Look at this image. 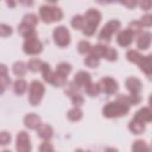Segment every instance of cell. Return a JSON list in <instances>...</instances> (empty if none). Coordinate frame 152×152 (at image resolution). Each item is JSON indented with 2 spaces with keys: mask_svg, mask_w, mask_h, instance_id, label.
<instances>
[{
  "mask_svg": "<svg viewBox=\"0 0 152 152\" xmlns=\"http://www.w3.org/2000/svg\"><path fill=\"white\" fill-rule=\"evenodd\" d=\"M43 49V45L40 43V40L37 37V33L26 38L23 45V50L25 53L27 55H38Z\"/></svg>",
  "mask_w": 152,
  "mask_h": 152,
  "instance_id": "52a82bcc",
  "label": "cell"
},
{
  "mask_svg": "<svg viewBox=\"0 0 152 152\" xmlns=\"http://www.w3.org/2000/svg\"><path fill=\"white\" fill-rule=\"evenodd\" d=\"M84 64H86L87 66H89V68H96V66H99V64H100V59L96 58V57H94V56H91V55H89V56L84 59Z\"/></svg>",
  "mask_w": 152,
  "mask_h": 152,
  "instance_id": "1f68e13d",
  "label": "cell"
},
{
  "mask_svg": "<svg viewBox=\"0 0 152 152\" xmlns=\"http://www.w3.org/2000/svg\"><path fill=\"white\" fill-rule=\"evenodd\" d=\"M89 83H91V78H90V74L87 71H78L75 76H74V87L75 88H86Z\"/></svg>",
  "mask_w": 152,
  "mask_h": 152,
  "instance_id": "8fae6325",
  "label": "cell"
},
{
  "mask_svg": "<svg viewBox=\"0 0 152 152\" xmlns=\"http://www.w3.org/2000/svg\"><path fill=\"white\" fill-rule=\"evenodd\" d=\"M52 34H53V40L58 46L64 48V46L69 45V43H70V33H69V31H68V28L65 26H57L53 30Z\"/></svg>",
  "mask_w": 152,
  "mask_h": 152,
  "instance_id": "ba28073f",
  "label": "cell"
},
{
  "mask_svg": "<svg viewBox=\"0 0 152 152\" xmlns=\"http://www.w3.org/2000/svg\"><path fill=\"white\" fill-rule=\"evenodd\" d=\"M140 6H141L142 10L147 11V10H150V7L152 6V4H151L150 0H142V2H140Z\"/></svg>",
  "mask_w": 152,
  "mask_h": 152,
  "instance_id": "60d3db41",
  "label": "cell"
},
{
  "mask_svg": "<svg viewBox=\"0 0 152 152\" xmlns=\"http://www.w3.org/2000/svg\"><path fill=\"white\" fill-rule=\"evenodd\" d=\"M42 64H43V62H42V61L33 58V59H30V61H28V63L26 64V66H27V68H28L31 71L36 72V71H39V70H40Z\"/></svg>",
  "mask_w": 152,
  "mask_h": 152,
  "instance_id": "f1b7e54d",
  "label": "cell"
},
{
  "mask_svg": "<svg viewBox=\"0 0 152 152\" xmlns=\"http://www.w3.org/2000/svg\"><path fill=\"white\" fill-rule=\"evenodd\" d=\"M106 152H118V150H116V148H114V147H109V148H107V150H106Z\"/></svg>",
  "mask_w": 152,
  "mask_h": 152,
  "instance_id": "ee69618b",
  "label": "cell"
},
{
  "mask_svg": "<svg viewBox=\"0 0 152 152\" xmlns=\"http://www.w3.org/2000/svg\"><path fill=\"white\" fill-rule=\"evenodd\" d=\"M18 32H19L23 37H25V38H28V37L36 34L34 28H33L32 26H28L27 24H24V23H21V24L18 26Z\"/></svg>",
  "mask_w": 152,
  "mask_h": 152,
  "instance_id": "ffe728a7",
  "label": "cell"
},
{
  "mask_svg": "<svg viewBox=\"0 0 152 152\" xmlns=\"http://www.w3.org/2000/svg\"><path fill=\"white\" fill-rule=\"evenodd\" d=\"M0 84H1L4 88H6L7 86H10V84H11V78L8 77V75L0 76Z\"/></svg>",
  "mask_w": 152,
  "mask_h": 152,
  "instance_id": "ab89813d",
  "label": "cell"
},
{
  "mask_svg": "<svg viewBox=\"0 0 152 152\" xmlns=\"http://www.w3.org/2000/svg\"><path fill=\"white\" fill-rule=\"evenodd\" d=\"M133 37H134V34H133V32L129 30V28H126V30H124V31H121L119 34H118V43H119V45H121V46H128V45H131V43L133 42Z\"/></svg>",
  "mask_w": 152,
  "mask_h": 152,
  "instance_id": "4fadbf2b",
  "label": "cell"
},
{
  "mask_svg": "<svg viewBox=\"0 0 152 152\" xmlns=\"http://www.w3.org/2000/svg\"><path fill=\"white\" fill-rule=\"evenodd\" d=\"M99 87H100V91H103V93H106L108 95L115 94L118 91V89H119L118 82L112 77H103L100 81Z\"/></svg>",
  "mask_w": 152,
  "mask_h": 152,
  "instance_id": "30bf717a",
  "label": "cell"
},
{
  "mask_svg": "<svg viewBox=\"0 0 152 152\" xmlns=\"http://www.w3.org/2000/svg\"><path fill=\"white\" fill-rule=\"evenodd\" d=\"M66 116H68V119L71 120V121H78V120L82 119L83 113H82V110H81L78 107H74L72 109H70V110L68 112Z\"/></svg>",
  "mask_w": 152,
  "mask_h": 152,
  "instance_id": "484cf974",
  "label": "cell"
},
{
  "mask_svg": "<svg viewBox=\"0 0 152 152\" xmlns=\"http://www.w3.org/2000/svg\"><path fill=\"white\" fill-rule=\"evenodd\" d=\"M44 91H45V88L43 86L42 82L39 81H33L30 86V93H28V101L32 106H37L43 95H44Z\"/></svg>",
  "mask_w": 152,
  "mask_h": 152,
  "instance_id": "5b68a950",
  "label": "cell"
},
{
  "mask_svg": "<svg viewBox=\"0 0 152 152\" xmlns=\"http://www.w3.org/2000/svg\"><path fill=\"white\" fill-rule=\"evenodd\" d=\"M75 152H84V151H83V150H81V148H77Z\"/></svg>",
  "mask_w": 152,
  "mask_h": 152,
  "instance_id": "7dc6e473",
  "label": "cell"
},
{
  "mask_svg": "<svg viewBox=\"0 0 152 152\" xmlns=\"http://www.w3.org/2000/svg\"><path fill=\"white\" fill-rule=\"evenodd\" d=\"M71 26L76 30H80L83 27V17L82 15H75L71 19Z\"/></svg>",
  "mask_w": 152,
  "mask_h": 152,
  "instance_id": "836d02e7",
  "label": "cell"
},
{
  "mask_svg": "<svg viewBox=\"0 0 152 152\" xmlns=\"http://www.w3.org/2000/svg\"><path fill=\"white\" fill-rule=\"evenodd\" d=\"M24 124L27 128L30 129H37L38 126L42 124L40 121V118L34 114V113H30V114H26L25 118H24Z\"/></svg>",
  "mask_w": 152,
  "mask_h": 152,
  "instance_id": "5bb4252c",
  "label": "cell"
},
{
  "mask_svg": "<svg viewBox=\"0 0 152 152\" xmlns=\"http://www.w3.org/2000/svg\"><path fill=\"white\" fill-rule=\"evenodd\" d=\"M129 30L134 33H140L142 31V25L140 24V21H132L129 24Z\"/></svg>",
  "mask_w": 152,
  "mask_h": 152,
  "instance_id": "8d00e7d4",
  "label": "cell"
},
{
  "mask_svg": "<svg viewBox=\"0 0 152 152\" xmlns=\"http://www.w3.org/2000/svg\"><path fill=\"white\" fill-rule=\"evenodd\" d=\"M10 141H11V134L8 132H6V131L0 132V145L5 146V145L10 144Z\"/></svg>",
  "mask_w": 152,
  "mask_h": 152,
  "instance_id": "e575fe53",
  "label": "cell"
},
{
  "mask_svg": "<svg viewBox=\"0 0 152 152\" xmlns=\"http://www.w3.org/2000/svg\"><path fill=\"white\" fill-rule=\"evenodd\" d=\"M39 152H53V147L50 142L44 141L40 146H39Z\"/></svg>",
  "mask_w": 152,
  "mask_h": 152,
  "instance_id": "74e56055",
  "label": "cell"
},
{
  "mask_svg": "<svg viewBox=\"0 0 152 152\" xmlns=\"http://www.w3.org/2000/svg\"><path fill=\"white\" fill-rule=\"evenodd\" d=\"M15 148L17 152H31V142H30V135L21 131L17 135L15 141Z\"/></svg>",
  "mask_w": 152,
  "mask_h": 152,
  "instance_id": "9c48e42d",
  "label": "cell"
},
{
  "mask_svg": "<svg viewBox=\"0 0 152 152\" xmlns=\"http://www.w3.org/2000/svg\"><path fill=\"white\" fill-rule=\"evenodd\" d=\"M8 72V69L5 64H0V76H4V75H7Z\"/></svg>",
  "mask_w": 152,
  "mask_h": 152,
  "instance_id": "b9f144b4",
  "label": "cell"
},
{
  "mask_svg": "<svg viewBox=\"0 0 152 152\" xmlns=\"http://www.w3.org/2000/svg\"><path fill=\"white\" fill-rule=\"evenodd\" d=\"M70 71H71V65H70L69 63L63 62V63H59V64L57 65V69H56L55 72H56L57 75H59V76L66 78V76L70 74Z\"/></svg>",
  "mask_w": 152,
  "mask_h": 152,
  "instance_id": "7402d4cb",
  "label": "cell"
},
{
  "mask_svg": "<svg viewBox=\"0 0 152 152\" xmlns=\"http://www.w3.org/2000/svg\"><path fill=\"white\" fill-rule=\"evenodd\" d=\"M12 34V28L11 26L6 24H0V36L1 37H8Z\"/></svg>",
  "mask_w": 152,
  "mask_h": 152,
  "instance_id": "d590c367",
  "label": "cell"
},
{
  "mask_svg": "<svg viewBox=\"0 0 152 152\" xmlns=\"http://www.w3.org/2000/svg\"><path fill=\"white\" fill-rule=\"evenodd\" d=\"M2 152H11V151H8V150H4Z\"/></svg>",
  "mask_w": 152,
  "mask_h": 152,
  "instance_id": "c3c4849f",
  "label": "cell"
},
{
  "mask_svg": "<svg viewBox=\"0 0 152 152\" xmlns=\"http://www.w3.org/2000/svg\"><path fill=\"white\" fill-rule=\"evenodd\" d=\"M140 24H141L142 26H147V27H150V26L152 25V17H151L150 14L144 15V17L141 18V20H140Z\"/></svg>",
  "mask_w": 152,
  "mask_h": 152,
  "instance_id": "f35d334b",
  "label": "cell"
},
{
  "mask_svg": "<svg viewBox=\"0 0 152 152\" xmlns=\"http://www.w3.org/2000/svg\"><path fill=\"white\" fill-rule=\"evenodd\" d=\"M7 5H8V6H11V7H13L15 4H14V2H7Z\"/></svg>",
  "mask_w": 152,
  "mask_h": 152,
  "instance_id": "bcb514c9",
  "label": "cell"
},
{
  "mask_svg": "<svg viewBox=\"0 0 152 152\" xmlns=\"http://www.w3.org/2000/svg\"><path fill=\"white\" fill-rule=\"evenodd\" d=\"M128 128L133 134H141L145 131V122H141L139 120L132 119L129 125H128Z\"/></svg>",
  "mask_w": 152,
  "mask_h": 152,
  "instance_id": "d6986e66",
  "label": "cell"
},
{
  "mask_svg": "<svg viewBox=\"0 0 152 152\" xmlns=\"http://www.w3.org/2000/svg\"><path fill=\"white\" fill-rule=\"evenodd\" d=\"M52 133H53V132H52L51 126H49V125H46V124H40V125L38 126V128H37V134H38L42 139H44V140L51 139Z\"/></svg>",
  "mask_w": 152,
  "mask_h": 152,
  "instance_id": "e0dca14e",
  "label": "cell"
},
{
  "mask_svg": "<svg viewBox=\"0 0 152 152\" xmlns=\"http://www.w3.org/2000/svg\"><path fill=\"white\" fill-rule=\"evenodd\" d=\"M65 94L70 96V99H71L72 103L75 104V107H78V106L83 104L84 100H83L82 95H81L80 93H77V91H76V88H75L72 84H71V86H69V88L65 90Z\"/></svg>",
  "mask_w": 152,
  "mask_h": 152,
  "instance_id": "9a60e30c",
  "label": "cell"
},
{
  "mask_svg": "<svg viewBox=\"0 0 152 152\" xmlns=\"http://www.w3.org/2000/svg\"><path fill=\"white\" fill-rule=\"evenodd\" d=\"M132 152H151L148 145L144 140H135L132 145Z\"/></svg>",
  "mask_w": 152,
  "mask_h": 152,
  "instance_id": "44dd1931",
  "label": "cell"
},
{
  "mask_svg": "<svg viewBox=\"0 0 152 152\" xmlns=\"http://www.w3.org/2000/svg\"><path fill=\"white\" fill-rule=\"evenodd\" d=\"M23 23H24V24H27L28 26L34 27V26L37 25V23H38V18H37V15H34V14H32V13H28V14H25V15H24Z\"/></svg>",
  "mask_w": 152,
  "mask_h": 152,
  "instance_id": "83f0119b",
  "label": "cell"
},
{
  "mask_svg": "<svg viewBox=\"0 0 152 152\" xmlns=\"http://www.w3.org/2000/svg\"><path fill=\"white\" fill-rule=\"evenodd\" d=\"M104 58H107V59L110 61V62L116 61V58H118V52H116V50L113 49V48H108V46H107L106 53H104Z\"/></svg>",
  "mask_w": 152,
  "mask_h": 152,
  "instance_id": "d6a6232c",
  "label": "cell"
},
{
  "mask_svg": "<svg viewBox=\"0 0 152 152\" xmlns=\"http://www.w3.org/2000/svg\"><path fill=\"white\" fill-rule=\"evenodd\" d=\"M124 5H126V6L131 7V8H133V7H135L137 1H126V2H124Z\"/></svg>",
  "mask_w": 152,
  "mask_h": 152,
  "instance_id": "7bdbcfd3",
  "label": "cell"
},
{
  "mask_svg": "<svg viewBox=\"0 0 152 152\" xmlns=\"http://www.w3.org/2000/svg\"><path fill=\"white\" fill-rule=\"evenodd\" d=\"M26 70H27V66L24 62L21 61H18L13 64V72L18 76H24L26 74Z\"/></svg>",
  "mask_w": 152,
  "mask_h": 152,
  "instance_id": "4316f807",
  "label": "cell"
},
{
  "mask_svg": "<svg viewBox=\"0 0 152 152\" xmlns=\"http://www.w3.org/2000/svg\"><path fill=\"white\" fill-rule=\"evenodd\" d=\"M133 119L139 120V121H141V122H150V121L152 120V112H151L150 108L144 107V108L139 109V110L135 113V115H134Z\"/></svg>",
  "mask_w": 152,
  "mask_h": 152,
  "instance_id": "2e32d148",
  "label": "cell"
},
{
  "mask_svg": "<svg viewBox=\"0 0 152 152\" xmlns=\"http://www.w3.org/2000/svg\"><path fill=\"white\" fill-rule=\"evenodd\" d=\"M4 90H5V88H4V87H2L1 84H0V95H1L2 93H4Z\"/></svg>",
  "mask_w": 152,
  "mask_h": 152,
  "instance_id": "f6af8a7d",
  "label": "cell"
},
{
  "mask_svg": "<svg viewBox=\"0 0 152 152\" xmlns=\"http://www.w3.org/2000/svg\"><path fill=\"white\" fill-rule=\"evenodd\" d=\"M101 20V13L96 10H88L83 15L82 31L86 36H93Z\"/></svg>",
  "mask_w": 152,
  "mask_h": 152,
  "instance_id": "6da1fadb",
  "label": "cell"
},
{
  "mask_svg": "<svg viewBox=\"0 0 152 152\" xmlns=\"http://www.w3.org/2000/svg\"><path fill=\"white\" fill-rule=\"evenodd\" d=\"M128 112H129V106L118 99L116 101L108 102L102 109L103 116L106 118H119V116L126 115Z\"/></svg>",
  "mask_w": 152,
  "mask_h": 152,
  "instance_id": "7a4b0ae2",
  "label": "cell"
},
{
  "mask_svg": "<svg viewBox=\"0 0 152 152\" xmlns=\"http://www.w3.org/2000/svg\"><path fill=\"white\" fill-rule=\"evenodd\" d=\"M106 49H107V46H106V45H101V44L95 45V46H91V49H90V55L100 59V58L104 57Z\"/></svg>",
  "mask_w": 152,
  "mask_h": 152,
  "instance_id": "cb8c5ba5",
  "label": "cell"
},
{
  "mask_svg": "<svg viewBox=\"0 0 152 152\" xmlns=\"http://www.w3.org/2000/svg\"><path fill=\"white\" fill-rule=\"evenodd\" d=\"M126 57L129 62L137 63L139 65V68L150 77L152 75V64H151V55L147 56H142L140 55L138 51L135 50H129L126 53Z\"/></svg>",
  "mask_w": 152,
  "mask_h": 152,
  "instance_id": "3957f363",
  "label": "cell"
},
{
  "mask_svg": "<svg viewBox=\"0 0 152 152\" xmlns=\"http://www.w3.org/2000/svg\"><path fill=\"white\" fill-rule=\"evenodd\" d=\"M138 48L140 50H147L151 44V33L150 32H142L138 38Z\"/></svg>",
  "mask_w": 152,
  "mask_h": 152,
  "instance_id": "ac0fdd59",
  "label": "cell"
},
{
  "mask_svg": "<svg viewBox=\"0 0 152 152\" xmlns=\"http://www.w3.org/2000/svg\"><path fill=\"white\" fill-rule=\"evenodd\" d=\"M86 91L89 96H97L100 93V87L99 83H89L86 87Z\"/></svg>",
  "mask_w": 152,
  "mask_h": 152,
  "instance_id": "f546056e",
  "label": "cell"
},
{
  "mask_svg": "<svg viewBox=\"0 0 152 152\" xmlns=\"http://www.w3.org/2000/svg\"><path fill=\"white\" fill-rule=\"evenodd\" d=\"M126 88L129 90L131 95H139V93L142 89V84L141 81L137 77H128L126 80Z\"/></svg>",
  "mask_w": 152,
  "mask_h": 152,
  "instance_id": "7c38bea8",
  "label": "cell"
},
{
  "mask_svg": "<svg viewBox=\"0 0 152 152\" xmlns=\"http://www.w3.org/2000/svg\"><path fill=\"white\" fill-rule=\"evenodd\" d=\"M40 71H42V75H43L44 81L48 82V83H51L52 77H53V71H51L50 65H49L48 63H44V62H43L42 68H40Z\"/></svg>",
  "mask_w": 152,
  "mask_h": 152,
  "instance_id": "603a6c76",
  "label": "cell"
},
{
  "mask_svg": "<svg viewBox=\"0 0 152 152\" xmlns=\"http://www.w3.org/2000/svg\"><path fill=\"white\" fill-rule=\"evenodd\" d=\"M77 49H78V52L80 53H87V52H90L91 45L87 40H81L78 43V45H77Z\"/></svg>",
  "mask_w": 152,
  "mask_h": 152,
  "instance_id": "4dcf8cb0",
  "label": "cell"
},
{
  "mask_svg": "<svg viewBox=\"0 0 152 152\" xmlns=\"http://www.w3.org/2000/svg\"><path fill=\"white\" fill-rule=\"evenodd\" d=\"M13 89H14L15 94H18V95L24 94V93L26 91V89H27V83H26V81L23 80V78H18V80L14 82Z\"/></svg>",
  "mask_w": 152,
  "mask_h": 152,
  "instance_id": "d4e9b609",
  "label": "cell"
},
{
  "mask_svg": "<svg viewBox=\"0 0 152 152\" xmlns=\"http://www.w3.org/2000/svg\"><path fill=\"white\" fill-rule=\"evenodd\" d=\"M39 13H40L42 20L46 24H51L53 21H59L63 18V12L57 6L43 5L39 10Z\"/></svg>",
  "mask_w": 152,
  "mask_h": 152,
  "instance_id": "277c9868",
  "label": "cell"
},
{
  "mask_svg": "<svg viewBox=\"0 0 152 152\" xmlns=\"http://www.w3.org/2000/svg\"><path fill=\"white\" fill-rule=\"evenodd\" d=\"M120 28V21L119 20H110L108 21L101 30L100 34H99V39L101 42H104V43H108L110 42V38Z\"/></svg>",
  "mask_w": 152,
  "mask_h": 152,
  "instance_id": "8992f818",
  "label": "cell"
}]
</instances>
